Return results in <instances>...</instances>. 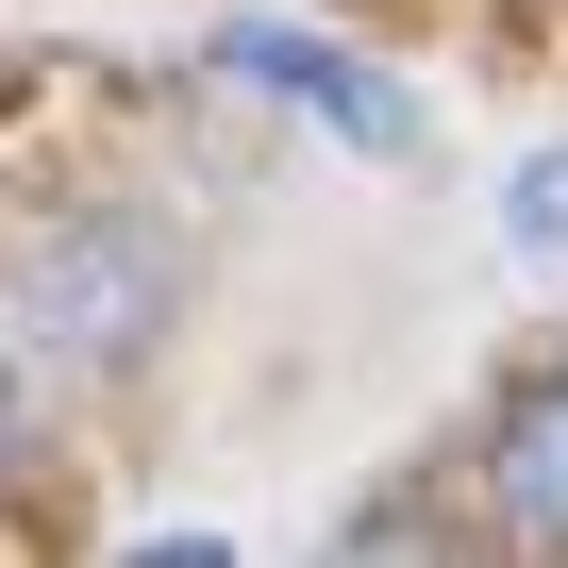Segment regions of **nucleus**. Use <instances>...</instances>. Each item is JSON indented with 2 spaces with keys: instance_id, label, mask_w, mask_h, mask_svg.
<instances>
[{
  "instance_id": "1",
  "label": "nucleus",
  "mask_w": 568,
  "mask_h": 568,
  "mask_svg": "<svg viewBox=\"0 0 568 568\" xmlns=\"http://www.w3.org/2000/svg\"><path fill=\"white\" fill-rule=\"evenodd\" d=\"M168 302H184V251L151 234V217H34L18 251H0V335H18L34 368H68V385H118L151 335H168Z\"/></svg>"
},
{
  "instance_id": "2",
  "label": "nucleus",
  "mask_w": 568,
  "mask_h": 568,
  "mask_svg": "<svg viewBox=\"0 0 568 568\" xmlns=\"http://www.w3.org/2000/svg\"><path fill=\"white\" fill-rule=\"evenodd\" d=\"M217 84H251V101H284V118H318L335 151H418V84H385V68H352L335 34H302V18H217V51H201Z\"/></svg>"
},
{
  "instance_id": "3",
  "label": "nucleus",
  "mask_w": 568,
  "mask_h": 568,
  "mask_svg": "<svg viewBox=\"0 0 568 568\" xmlns=\"http://www.w3.org/2000/svg\"><path fill=\"white\" fill-rule=\"evenodd\" d=\"M485 535L501 551H568V352L501 385L485 418Z\"/></svg>"
},
{
  "instance_id": "4",
  "label": "nucleus",
  "mask_w": 568,
  "mask_h": 568,
  "mask_svg": "<svg viewBox=\"0 0 568 568\" xmlns=\"http://www.w3.org/2000/svg\"><path fill=\"white\" fill-rule=\"evenodd\" d=\"M501 251H518V267H551V284H568V151H535V168H518V184H501Z\"/></svg>"
},
{
  "instance_id": "5",
  "label": "nucleus",
  "mask_w": 568,
  "mask_h": 568,
  "mask_svg": "<svg viewBox=\"0 0 568 568\" xmlns=\"http://www.w3.org/2000/svg\"><path fill=\"white\" fill-rule=\"evenodd\" d=\"M34 352H0V485H18V452H34V385H18Z\"/></svg>"
}]
</instances>
